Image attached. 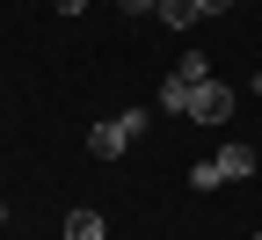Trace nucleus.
Wrapping results in <instances>:
<instances>
[{"label": "nucleus", "instance_id": "obj_1", "mask_svg": "<svg viewBox=\"0 0 262 240\" xmlns=\"http://www.w3.org/2000/svg\"><path fill=\"white\" fill-rule=\"evenodd\" d=\"M248 175H255V146L248 139H226L211 160L189 167V189H226V182H248Z\"/></svg>", "mask_w": 262, "mask_h": 240}, {"label": "nucleus", "instance_id": "obj_5", "mask_svg": "<svg viewBox=\"0 0 262 240\" xmlns=\"http://www.w3.org/2000/svg\"><path fill=\"white\" fill-rule=\"evenodd\" d=\"M110 226H102V211H88V204H80V211H66V240H102Z\"/></svg>", "mask_w": 262, "mask_h": 240}, {"label": "nucleus", "instance_id": "obj_10", "mask_svg": "<svg viewBox=\"0 0 262 240\" xmlns=\"http://www.w3.org/2000/svg\"><path fill=\"white\" fill-rule=\"evenodd\" d=\"M51 8H58V15H80V8H88V0H51Z\"/></svg>", "mask_w": 262, "mask_h": 240}, {"label": "nucleus", "instance_id": "obj_14", "mask_svg": "<svg viewBox=\"0 0 262 240\" xmlns=\"http://www.w3.org/2000/svg\"><path fill=\"white\" fill-rule=\"evenodd\" d=\"M255 240H262V233H255Z\"/></svg>", "mask_w": 262, "mask_h": 240}, {"label": "nucleus", "instance_id": "obj_6", "mask_svg": "<svg viewBox=\"0 0 262 240\" xmlns=\"http://www.w3.org/2000/svg\"><path fill=\"white\" fill-rule=\"evenodd\" d=\"M175 73H182V80H211V51H182Z\"/></svg>", "mask_w": 262, "mask_h": 240}, {"label": "nucleus", "instance_id": "obj_13", "mask_svg": "<svg viewBox=\"0 0 262 240\" xmlns=\"http://www.w3.org/2000/svg\"><path fill=\"white\" fill-rule=\"evenodd\" d=\"M58 240H66V233H58Z\"/></svg>", "mask_w": 262, "mask_h": 240}, {"label": "nucleus", "instance_id": "obj_7", "mask_svg": "<svg viewBox=\"0 0 262 240\" xmlns=\"http://www.w3.org/2000/svg\"><path fill=\"white\" fill-rule=\"evenodd\" d=\"M160 22H168V29H189L196 22V0H160Z\"/></svg>", "mask_w": 262, "mask_h": 240}, {"label": "nucleus", "instance_id": "obj_2", "mask_svg": "<svg viewBox=\"0 0 262 240\" xmlns=\"http://www.w3.org/2000/svg\"><path fill=\"white\" fill-rule=\"evenodd\" d=\"M146 124H153V110H117V117H102V124L88 131V153L95 160H124L131 146L146 139Z\"/></svg>", "mask_w": 262, "mask_h": 240}, {"label": "nucleus", "instance_id": "obj_8", "mask_svg": "<svg viewBox=\"0 0 262 240\" xmlns=\"http://www.w3.org/2000/svg\"><path fill=\"white\" fill-rule=\"evenodd\" d=\"M117 8H124V15H153L160 0H117Z\"/></svg>", "mask_w": 262, "mask_h": 240}, {"label": "nucleus", "instance_id": "obj_4", "mask_svg": "<svg viewBox=\"0 0 262 240\" xmlns=\"http://www.w3.org/2000/svg\"><path fill=\"white\" fill-rule=\"evenodd\" d=\"M189 95H196V80L168 73V80H160V110H168V117H189Z\"/></svg>", "mask_w": 262, "mask_h": 240}, {"label": "nucleus", "instance_id": "obj_11", "mask_svg": "<svg viewBox=\"0 0 262 240\" xmlns=\"http://www.w3.org/2000/svg\"><path fill=\"white\" fill-rule=\"evenodd\" d=\"M0 226H8V204H0Z\"/></svg>", "mask_w": 262, "mask_h": 240}, {"label": "nucleus", "instance_id": "obj_12", "mask_svg": "<svg viewBox=\"0 0 262 240\" xmlns=\"http://www.w3.org/2000/svg\"><path fill=\"white\" fill-rule=\"evenodd\" d=\"M255 95H262V73H255Z\"/></svg>", "mask_w": 262, "mask_h": 240}, {"label": "nucleus", "instance_id": "obj_9", "mask_svg": "<svg viewBox=\"0 0 262 240\" xmlns=\"http://www.w3.org/2000/svg\"><path fill=\"white\" fill-rule=\"evenodd\" d=\"M226 8H233V0H196V15H226Z\"/></svg>", "mask_w": 262, "mask_h": 240}, {"label": "nucleus", "instance_id": "obj_3", "mask_svg": "<svg viewBox=\"0 0 262 240\" xmlns=\"http://www.w3.org/2000/svg\"><path fill=\"white\" fill-rule=\"evenodd\" d=\"M233 117V88L226 80H196V95H189V124H226Z\"/></svg>", "mask_w": 262, "mask_h": 240}]
</instances>
